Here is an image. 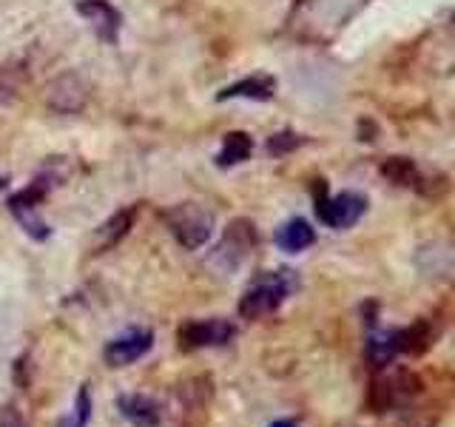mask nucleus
<instances>
[{"mask_svg":"<svg viewBox=\"0 0 455 427\" xmlns=\"http://www.w3.org/2000/svg\"><path fill=\"white\" fill-rule=\"evenodd\" d=\"M293 288V279H291V270H279V274H267L259 282H253L248 294L242 296L239 302V313L245 319H259L265 313H274L284 296L291 294Z\"/></svg>","mask_w":455,"mask_h":427,"instance_id":"obj_1","label":"nucleus"},{"mask_svg":"<svg viewBox=\"0 0 455 427\" xmlns=\"http://www.w3.org/2000/svg\"><path fill=\"white\" fill-rule=\"evenodd\" d=\"M168 225L185 248H199L211 237L213 220L199 203H182L168 214Z\"/></svg>","mask_w":455,"mask_h":427,"instance_id":"obj_2","label":"nucleus"},{"mask_svg":"<svg viewBox=\"0 0 455 427\" xmlns=\"http://www.w3.org/2000/svg\"><path fill=\"white\" fill-rule=\"evenodd\" d=\"M367 203L359 194H339V197H324V189H319V203H316V214L324 225L331 228H350L359 222V217L364 214Z\"/></svg>","mask_w":455,"mask_h":427,"instance_id":"obj_3","label":"nucleus"},{"mask_svg":"<svg viewBox=\"0 0 455 427\" xmlns=\"http://www.w3.org/2000/svg\"><path fill=\"white\" fill-rule=\"evenodd\" d=\"M236 336V327L225 319H205V322H188L180 327V342L185 350L194 348H213V345H225Z\"/></svg>","mask_w":455,"mask_h":427,"instance_id":"obj_4","label":"nucleus"},{"mask_svg":"<svg viewBox=\"0 0 455 427\" xmlns=\"http://www.w3.org/2000/svg\"><path fill=\"white\" fill-rule=\"evenodd\" d=\"M85 97H89V85H85L77 75H60L46 85V103L52 111L60 114H75L85 106Z\"/></svg>","mask_w":455,"mask_h":427,"instance_id":"obj_5","label":"nucleus"},{"mask_svg":"<svg viewBox=\"0 0 455 427\" xmlns=\"http://www.w3.org/2000/svg\"><path fill=\"white\" fill-rule=\"evenodd\" d=\"M154 345V334L151 331H128L120 334L117 339H111L106 345V362L111 367H125L142 359Z\"/></svg>","mask_w":455,"mask_h":427,"instance_id":"obj_6","label":"nucleus"},{"mask_svg":"<svg viewBox=\"0 0 455 427\" xmlns=\"http://www.w3.org/2000/svg\"><path fill=\"white\" fill-rule=\"evenodd\" d=\"M253 239H256V234H253V225L248 220L231 222V225H228V231H225V237H222L220 248H217V256H213V260L225 262L228 268H234L239 260H245V254L251 251Z\"/></svg>","mask_w":455,"mask_h":427,"instance_id":"obj_7","label":"nucleus"},{"mask_svg":"<svg viewBox=\"0 0 455 427\" xmlns=\"http://www.w3.org/2000/svg\"><path fill=\"white\" fill-rule=\"evenodd\" d=\"M43 197V191L37 189V182L32 185V189H26V191H20L18 197H12V214L18 217V222L26 228L28 234L32 237H37V239H43L49 234V228H46V222H43L40 217H37V199Z\"/></svg>","mask_w":455,"mask_h":427,"instance_id":"obj_8","label":"nucleus"},{"mask_svg":"<svg viewBox=\"0 0 455 427\" xmlns=\"http://www.w3.org/2000/svg\"><path fill=\"white\" fill-rule=\"evenodd\" d=\"M77 12L85 20H92L100 37L106 40H117V28H120V14L114 6H108L106 0H83L77 4Z\"/></svg>","mask_w":455,"mask_h":427,"instance_id":"obj_9","label":"nucleus"},{"mask_svg":"<svg viewBox=\"0 0 455 427\" xmlns=\"http://www.w3.org/2000/svg\"><path fill=\"white\" fill-rule=\"evenodd\" d=\"M120 413L132 422L134 427H156L160 424V405L154 402L148 396H140V393H132V396H120Z\"/></svg>","mask_w":455,"mask_h":427,"instance_id":"obj_10","label":"nucleus"},{"mask_svg":"<svg viewBox=\"0 0 455 427\" xmlns=\"http://www.w3.org/2000/svg\"><path fill=\"white\" fill-rule=\"evenodd\" d=\"M276 92V80L267 75H253L248 80H239L228 85L225 92L217 94V100H234V97H251V100H270Z\"/></svg>","mask_w":455,"mask_h":427,"instance_id":"obj_11","label":"nucleus"},{"mask_svg":"<svg viewBox=\"0 0 455 427\" xmlns=\"http://www.w3.org/2000/svg\"><path fill=\"white\" fill-rule=\"evenodd\" d=\"M313 239H316V234H313L310 222H305V220H291L276 231V246L291 254L305 251L307 246H313Z\"/></svg>","mask_w":455,"mask_h":427,"instance_id":"obj_12","label":"nucleus"},{"mask_svg":"<svg viewBox=\"0 0 455 427\" xmlns=\"http://www.w3.org/2000/svg\"><path fill=\"white\" fill-rule=\"evenodd\" d=\"M381 174L387 177L390 182H395V185H412V189L421 182L416 163L407 160V157H390V160H384L381 163Z\"/></svg>","mask_w":455,"mask_h":427,"instance_id":"obj_13","label":"nucleus"},{"mask_svg":"<svg viewBox=\"0 0 455 427\" xmlns=\"http://www.w3.org/2000/svg\"><path fill=\"white\" fill-rule=\"evenodd\" d=\"M134 222V211H120V214H114V217L108 222L100 225V231H97V248H111L114 242H120L125 234H128V228H132Z\"/></svg>","mask_w":455,"mask_h":427,"instance_id":"obj_14","label":"nucleus"},{"mask_svg":"<svg viewBox=\"0 0 455 427\" xmlns=\"http://www.w3.org/2000/svg\"><path fill=\"white\" fill-rule=\"evenodd\" d=\"M395 353H402V345H398V331L370 336V342H367V356L376 365H390L395 359Z\"/></svg>","mask_w":455,"mask_h":427,"instance_id":"obj_15","label":"nucleus"},{"mask_svg":"<svg viewBox=\"0 0 455 427\" xmlns=\"http://www.w3.org/2000/svg\"><path fill=\"white\" fill-rule=\"evenodd\" d=\"M253 151V142L248 134H242V132H234V134H228L225 137V146L222 151L217 154V163L220 165H236L242 160H248Z\"/></svg>","mask_w":455,"mask_h":427,"instance_id":"obj_16","label":"nucleus"},{"mask_svg":"<svg viewBox=\"0 0 455 427\" xmlns=\"http://www.w3.org/2000/svg\"><path fill=\"white\" fill-rule=\"evenodd\" d=\"M89 410H92V399H89V391H80L77 396V413L71 416V422L60 424V427H85V422H89Z\"/></svg>","mask_w":455,"mask_h":427,"instance_id":"obj_17","label":"nucleus"},{"mask_svg":"<svg viewBox=\"0 0 455 427\" xmlns=\"http://www.w3.org/2000/svg\"><path fill=\"white\" fill-rule=\"evenodd\" d=\"M296 146H299V137L291 134V132H282V134H276V137H270V140H267L270 154H288V151H293Z\"/></svg>","mask_w":455,"mask_h":427,"instance_id":"obj_18","label":"nucleus"},{"mask_svg":"<svg viewBox=\"0 0 455 427\" xmlns=\"http://www.w3.org/2000/svg\"><path fill=\"white\" fill-rule=\"evenodd\" d=\"M0 427H23V419L14 410H4V419H0Z\"/></svg>","mask_w":455,"mask_h":427,"instance_id":"obj_19","label":"nucleus"},{"mask_svg":"<svg viewBox=\"0 0 455 427\" xmlns=\"http://www.w3.org/2000/svg\"><path fill=\"white\" fill-rule=\"evenodd\" d=\"M270 427H299L296 422H291V419H279V422H274Z\"/></svg>","mask_w":455,"mask_h":427,"instance_id":"obj_20","label":"nucleus"}]
</instances>
